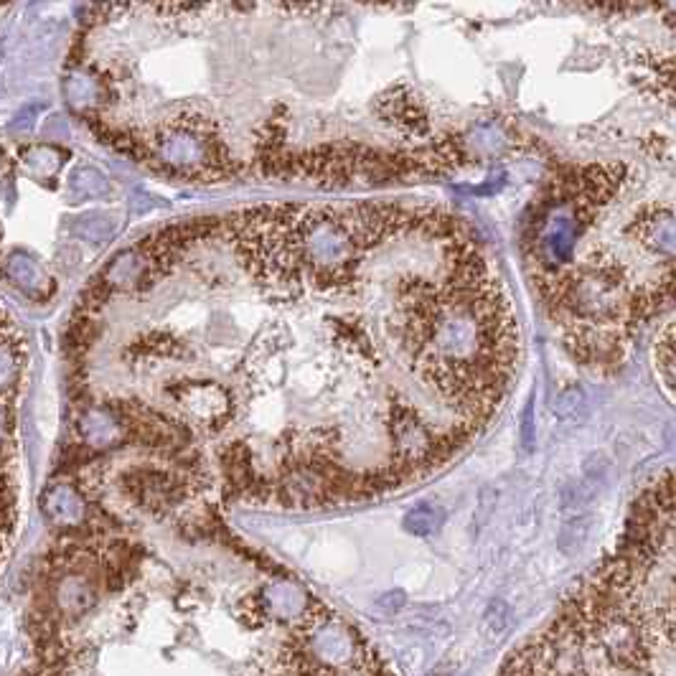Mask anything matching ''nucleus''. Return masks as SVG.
Returning a JSON list of instances; mask_svg holds the SVG:
<instances>
[{"mask_svg": "<svg viewBox=\"0 0 676 676\" xmlns=\"http://www.w3.org/2000/svg\"><path fill=\"white\" fill-rule=\"evenodd\" d=\"M499 676H676V481Z\"/></svg>", "mask_w": 676, "mask_h": 676, "instance_id": "f257e3e1", "label": "nucleus"}, {"mask_svg": "<svg viewBox=\"0 0 676 676\" xmlns=\"http://www.w3.org/2000/svg\"><path fill=\"white\" fill-rule=\"evenodd\" d=\"M272 676H392L356 626L321 600L288 626Z\"/></svg>", "mask_w": 676, "mask_h": 676, "instance_id": "f03ea898", "label": "nucleus"}, {"mask_svg": "<svg viewBox=\"0 0 676 676\" xmlns=\"http://www.w3.org/2000/svg\"><path fill=\"white\" fill-rule=\"evenodd\" d=\"M102 570L92 552L82 547L61 549L51 562L41 595V613L51 626L77 623L100 603Z\"/></svg>", "mask_w": 676, "mask_h": 676, "instance_id": "7ed1b4c3", "label": "nucleus"}, {"mask_svg": "<svg viewBox=\"0 0 676 676\" xmlns=\"http://www.w3.org/2000/svg\"><path fill=\"white\" fill-rule=\"evenodd\" d=\"M77 430L84 448L95 450L120 448L130 438V427L125 422V417L117 410H112L110 405L84 407L82 415H79Z\"/></svg>", "mask_w": 676, "mask_h": 676, "instance_id": "20e7f679", "label": "nucleus"}, {"mask_svg": "<svg viewBox=\"0 0 676 676\" xmlns=\"http://www.w3.org/2000/svg\"><path fill=\"white\" fill-rule=\"evenodd\" d=\"M41 511L54 527L79 529L87 519V501L77 488L67 486V483H56V486L46 488L44 499H41Z\"/></svg>", "mask_w": 676, "mask_h": 676, "instance_id": "39448f33", "label": "nucleus"}, {"mask_svg": "<svg viewBox=\"0 0 676 676\" xmlns=\"http://www.w3.org/2000/svg\"><path fill=\"white\" fill-rule=\"evenodd\" d=\"M6 278L31 298H46L54 290V280L31 252L13 250L6 257Z\"/></svg>", "mask_w": 676, "mask_h": 676, "instance_id": "423d86ee", "label": "nucleus"}, {"mask_svg": "<svg viewBox=\"0 0 676 676\" xmlns=\"http://www.w3.org/2000/svg\"><path fill=\"white\" fill-rule=\"evenodd\" d=\"M72 234L87 244H107L117 234V217L110 211H84L72 219Z\"/></svg>", "mask_w": 676, "mask_h": 676, "instance_id": "0eeeda50", "label": "nucleus"}, {"mask_svg": "<svg viewBox=\"0 0 676 676\" xmlns=\"http://www.w3.org/2000/svg\"><path fill=\"white\" fill-rule=\"evenodd\" d=\"M654 369L661 387L676 402V323H671L654 346Z\"/></svg>", "mask_w": 676, "mask_h": 676, "instance_id": "6e6552de", "label": "nucleus"}, {"mask_svg": "<svg viewBox=\"0 0 676 676\" xmlns=\"http://www.w3.org/2000/svg\"><path fill=\"white\" fill-rule=\"evenodd\" d=\"M69 199L72 201H87V199H102L110 194V178L102 171L92 166H79L69 173Z\"/></svg>", "mask_w": 676, "mask_h": 676, "instance_id": "1a4fd4ad", "label": "nucleus"}, {"mask_svg": "<svg viewBox=\"0 0 676 676\" xmlns=\"http://www.w3.org/2000/svg\"><path fill=\"white\" fill-rule=\"evenodd\" d=\"M64 158H67V153L61 148H56V145H31V148H26L21 153L23 168H26L31 176L41 178V181L54 178L56 173H59Z\"/></svg>", "mask_w": 676, "mask_h": 676, "instance_id": "9d476101", "label": "nucleus"}, {"mask_svg": "<svg viewBox=\"0 0 676 676\" xmlns=\"http://www.w3.org/2000/svg\"><path fill=\"white\" fill-rule=\"evenodd\" d=\"M445 521V511L440 506L433 504H420L415 509H410L402 519V527L407 529L415 537H430V534L438 532L443 527Z\"/></svg>", "mask_w": 676, "mask_h": 676, "instance_id": "9b49d317", "label": "nucleus"}, {"mask_svg": "<svg viewBox=\"0 0 676 676\" xmlns=\"http://www.w3.org/2000/svg\"><path fill=\"white\" fill-rule=\"evenodd\" d=\"M588 412V399L580 387H567L565 392L557 397L555 402V415L562 422H580L582 415Z\"/></svg>", "mask_w": 676, "mask_h": 676, "instance_id": "f8f14e48", "label": "nucleus"}, {"mask_svg": "<svg viewBox=\"0 0 676 676\" xmlns=\"http://www.w3.org/2000/svg\"><path fill=\"white\" fill-rule=\"evenodd\" d=\"M377 605L387 610V613H394V610H399L405 605V595H402V590H394V593L382 595V598L377 600Z\"/></svg>", "mask_w": 676, "mask_h": 676, "instance_id": "ddd939ff", "label": "nucleus"}]
</instances>
